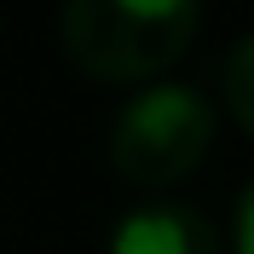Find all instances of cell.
<instances>
[{
    "instance_id": "obj_1",
    "label": "cell",
    "mask_w": 254,
    "mask_h": 254,
    "mask_svg": "<svg viewBox=\"0 0 254 254\" xmlns=\"http://www.w3.org/2000/svg\"><path fill=\"white\" fill-rule=\"evenodd\" d=\"M64 52L98 81H156L190 52L202 0H64Z\"/></svg>"
},
{
    "instance_id": "obj_2",
    "label": "cell",
    "mask_w": 254,
    "mask_h": 254,
    "mask_svg": "<svg viewBox=\"0 0 254 254\" xmlns=\"http://www.w3.org/2000/svg\"><path fill=\"white\" fill-rule=\"evenodd\" d=\"M214 104L208 93L185 87V81H150L144 93H133L110 122V162L116 174L133 179L144 190L179 185L202 168L208 144H214Z\"/></svg>"
},
{
    "instance_id": "obj_3",
    "label": "cell",
    "mask_w": 254,
    "mask_h": 254,
    "mask_svg": "<svg viewBox=\"0 0 254 254\" xmlns=\"http://www.w3.org/2000/svg\"><path fill=\"white\" fill-rule=\"evenodd\" d=\"M110 254H225L220 231L190 202H139L110 231Z\"/></svg>"
},
{
    "instance_id": "obj_4",
    "label": "cell",
    "mask_w": 254,
    "mask_h": 254,
    "mask_svg": "<svg viewBox=\"0 0 254 254\" xmlns=\"http://www.w3.org/2000/svg\"><path fill=\"white\" fill-rule=\"evenodd\" d=\"M220 93H225L231 122L254 139V29L243 35L231 52H225V64H220Z\"/></svg>"
},
{
    "instance_id": "obj_5",
    "label": "cell",
    "mask_w": 254,
    "mask_h": 254,
    "mask_svg": "<svg viewBox=\"0 0 254 254\" xmlns=\"http://www.w3.org/2000/svg\"><path fill=\"white\" fill-rule=\"evenodd\" d=\"M231 249H237V254H254V179L243 185L237 214H231Z\"/></svg>"
}]
</instances>
